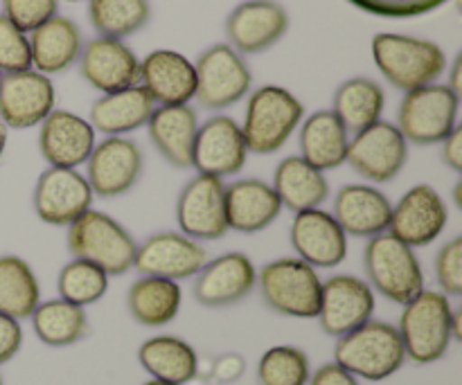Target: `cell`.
Returning <instances> with one entry per match:
<instances>
[{
	"label": "cell",
	"mask_w": 462,
	"mask_h": 385,
	"mask_svg": "<svg viewBox=\"0 0 462 385\" xmlns=\"http://www.w3.org/2000/svg\"><path fill=\"white\" fill-rule=\"evenodd\" d=\"M23 347V327L18 320L0 314V365L9 363Z\"/></svg>",
	"instance_id": "44"
},
{
	"label": "cell",
	"mask_w": 462,
	"mask_h": 385,
	"mask_svg": "<svg viewBox=\"0 0 462 385\" xmlns=\"http://www.w3.org/2000/svg\"><path fill=\"white\" fill-rule=\"evenodd\" d=\"M226 185L215 176L199 174L189 180L176 203V221L185 237L217 242L228 233L226 224Z\"/></svg>",
	"instance_id": "12"
},
{
	"label": "cell",
	"mask_w": 462,
	"mask_h": 385,
	"mask_svg": "<svg viewBox=\"0 0 462 385\" xmlns=\"http://www.w3.org/2000/svg\"><path fill=\"white\" fill-rule=\"evenodd\" d=\"M226 224L228 230L242 234H255L269 228L282 212L278 194L260 179L235 180L226 188Z\"/></svg>",
	"instance_id": "26"
},
{
	"label": "cell",
	"mask_w": 462,
	"mask_h": 385,
	"mask_svg": "<svg viewBox=\"0 0 462 385\" xmlns=\"http://www.w3.org/2000/svg\"><path fill=\"white\" fill-rule=\"evenodd\" d=\"M25 70H32L30 39L14 23L0 16V72L14 75Z\"/></svg>",
	"instance_id": "40"
},
{
	"label": "cell",
	"mask_w": 462,
	"mask_h": 385,
	"mask_svg": "<svg viewBox=\"0 0 462 385\" xmlns=\"http://www.w3.org/2000/svg\"><path fill=\"white\" fill-rule=\"evenodd\" d=\"M41 156L50 167L77 170L95 149V129L88 120L70 111H52L41 122Z\"/></svg>",
	"instance_id": "23"
},
{
	"label": "cell",
	"mask_w": 462,
	"mask_h": 385,
	"mask_svg": "<svg viewBox=\"0 0 462 385\" xmlns=\"http://www.w3.org/2000/svg\"><path fill=\"white\" fill-rule=\"evenodd\" d=\"M310 385H359V381L338 363H325L311 374Z\"/></svg>",
	"instance_id": "45"
},
{
	"label": "cell",
	"mask_w": 462,
	"mask_h": 385,
	"mask_svg": "<svg viewBox=\"0 0 462 385\" xmlns=\"http://www.w3.org/2000/svg\"><path fill=\"white\" fill-rule=\"evenodd\" d=\"M143 385H170V383H162V381H156V379H152V381L143 383Z\"/></svg>",
	"instance_id": "52"
},
{
	"label": "cell",
	"mask_w": 462,
	"mask_h": 385,
	"mask_svg": "<svg viewBox=\"0 0 462 385\" xmlns=\"http://www.w3.org/2000/svg\"><path fill=\"white\" fill-rule=\"evenodd\" d=\"M244 374V359L239 354H224L215 363V379L219 383H233Z\"/></svg>",
	"instance_id": "46"
},
{
	"label": "cell",
	"mask_w": 462,
	"mask_h": 385,
	"mask_svg": "<svg viewBox=\"0 0 462 385\" xmlns=\"http://www.w3.org/2000/svg\"><path fill=\"white\" fill-rule=\"evenodd\" d=\"M88 16L99 36L122 41L147 25L152 7L149 0H90Z\"/></svg>",
	"instance_id": "37"
},
{
	"label": "cell",
	"mask_w": 462,
	"mask_h": 385,
	"mask_svg": "<svg viewBox=\"0 0 462 385\" xmlns=\"http://www.w3.org/2000/svg\"><path fill=\"white\" fill-rule=\"evenodd\" d=\"M334 219L346 234L373 239L391 228L393 206L373 185H343L334 198Z\"/></svg>",
	"instance_id": "25"
},
{
	"label": "cell",
	"mask_w": 462,
	"mask_h": 385,
	"mask_svg": "<svg viewBox=\"0 0 462 385\" xmlns=\"http://www.w3.org/2000/svg\"><path fill=\"white\" fill-rule=\"evenodd\" d=\"M454 201H456V206H462V198H460V185L458 188H456V192H454Z\"/></svg>",
	"instance_id": "51"
},
{
	"label": "cell",
	"mask_w": 462,
	"mask_h": 385,
	"mask_svg": "<svg viewBox=\"0 0 462 385\" xmlns=\"http://www.w3.org/2000/svg\"><path fill=\"white\" fill-rule=\"evenodd\" d=\"M460 97L449 86H424L406 93L400 106V133L406 142L424 144L445 142L458 122Z\"/></svg>",
	"instance_id": "8"
},
{
	"label": "cell",
	"mask_w": 462,
	"mask_h": 385,
	"mask_svg": "<svg viewBox=\"0 0 462 385\" xmlns=\"http://www.w3.org/2000/svg\"><path fill=\"white\" fill-rule=\"evenodd\" d=\"M289 30V14L275 0H248L226 21L230 48L239 54H260L278 43Z\"/></svg>",
	"instance_id": "20"
},
{
	"label": "cell",
	"mask_w": 462,
	"mask_h": 385,
	"mask_svg": "<svg viewBox=\"0 0 462 385\" xmlns=\"http://www.w3.org/2000/svg\"><path fill=\"white\" fill-rule=\"evenodd\" d=\"M355 7L383 18H413L442 7L447 0H350Z\"/></svg>",
	"instance_id": "42"
},
{
	"label": "cell",
	"mask_w": 462,
	"mask_h": 385,
	"mask_svg": "<svg viewBox=\"0 0 462 385\" xmlns=\"http://www.w3.org/2000/svg\"><path fill=\"white\" fill-rule=\"evenodd\" d=\"M206 261V248L199 246L194 239L179 233H158L138 246L134 266L144 278L179 282L199 275Z\"/></svg>",
	"instance_id": "18"
},
{
	"label": "cell",
	"mask_w": 462,
	"mask_h": 385,
	"mask_svg": "<svg viewBox=\"0 0 462 385\" xmlns=\"http://www.w3.org/2000/svg\"><path fill=\"white\" fill-rule=\"evenodd\" d=\"M365 273L370 289L395 305H409L424 291V273L413 248L391 233L377 234L365 246Z\"/></svg>",
	"instance_id": "6"
},
{
	"label": "cell",
	"mask_w": 462,
	"mask_h": 385,
	"mask_svg": "<svg viewBox=\"0 0 462 385\" xmlns=\"http://www.w3.org/2000/svg\"><path fill=\"white\" fill-rule=\"evenodd\" d=\"M0 79H3V77H0Z\"/></svg>",
	"instance_id": "55"
},
{
	"label": "cell",
	"mask_w": 462,
	"mask_h": 385,
	"mask_svg": "<svg viewBox=\"0 0 462 385\" xmlns=\"http://www.w3.org/2000/svg\"><path fill=\"white\" fill-rule=\"evenodd\" d=\"M5 147H7V126H5L3 122H0V160H3Z\"/></svg>",
	"instance_id": "50"
},
{
	"label": "cell",
	"mask_w": 462,
	"mask_h": 385,
	"mask_svg": "<svg viewBox=\"0 0 462 385\" xmlns=\"http://www.w3.org/2000/svg\"><path fill=\"white\" fill-rule=\"evenodd\" d=\"M149 138L153 147L171 167L188 170L192 167L194 140H197L199 120L192 106H161L153 108L147 122Z\"/></svg>",
	"instance_id": "27"
},
{
	"label": "cell",
	"mask_w": 462,
	"mask_h": 385,
	"mask_svg": "<svg viewBox=\"0 0 462 385\" xmlns=\"http://www.w3.org/2000/svg\"><path fill=\"white\" fill-rule=\"evenodd\" d=\"M66 3H79V0H66Z\"/></svg>",
	"instance_id": "53"
},
{
	"label": "cell",
	"mask_w": 462,
	"mask_h": 385,
	"mask_svg": "<svg viewBox=\"0 0 462 385\" xmlns=\"http://www.w3.org/2000/svg\"><path fill=\"white\" fill-rule=\"evenodd\" d=\"M86 165H88L86 180L95 197L116 198L134 189V185L140 180L143 153L134 140L111 135L95 144Z\"/></svg>",
	"instance_id": "14"
},
{
	"label": "cell",
	"mask_w": 462,
	"mask_h": 385,
	"mask_svg": "<svg viewBox=\"0 0 462 385\" xmlns=\"http://www.w3.org/2000/svg\"><path fill=\"white\" fill-rule=\"evenodd\" d=\"M0 385H3V377H0Z\"/></svg>",
	"instance_id": "54"
},
{
	"label": "cell",
	"mask_w": 462,
	"mask_h": 385,
	"mask_svg": "<svg viewBox=\"0 0 462 385\" xmlns=\"http://www.w3.org/2000/svg\"><path fill=\"white\" fill-rule=\"evenodd\" d=\"M3 16L27 34L57 16L59 0H3Z\"/></svg>",
	"instance_id": "41"
},
{
	"label": "cell",
	"mask_w": 462,
	"mask_h": 385,
	"mask_svg": "<svg viewBox=\"0 0 462 385\" xmlns=\"http://www.w3.org/2000/svg\"><path fill=\"white\" fill-rule=\"evenodd\" d=\"M52 81L34 70L14 72L0 79V122L7 129H32L54 111Z\"/></svg>",
	"instance_id": "17"
},
{
	"label": "cell",
	"mask_w": 462,
	"mask_h": 385,
	"mask_svg": "<svg viewBox=\"0 0 462 385\" xmlns=\"http://www.w3.org/2000/svg\"><path fill=\"white\" fill-rule=\"evenodd\" d=\"M451 336L454 341H462V311H454L451 316Z\"/></svg>",
	"instance_id": "49"
},
{
	"label": "cell",
	"mask_w": 462,
	"mask_h": 385,
	"mask_svg": "<svg viewBox=\"0 0 462 385\" xmlns=\"http://www.w3.org/2000/svg\"><path fill=\"white\" fill-rule=\"evenodd\" d=\"M436 278L445 296H462V239L454 237L436 257Z\"/></svg>",
	"instance_id": "43"
},
{
	"label": "cell",
	"mask_w": 462,
	"mask_h": 385,
	"mask_svg": "<svg viewBox=\"0 0 462 385\" xmlns=\"http://www.w3.org/2000/svg\"><path fill=\"white\" fill-rule=\"evenodd\" d=\"M36 338L48 347H70L88 336V316L66 300L41 302L32 314Z\"/></svg>",
	"instance_id": "36"
},
{
	"label": "cell",
	"mask_w": 462,
	"mask_h": 385,
	"mask_svg": "<svg viewBox=\"0 0 462 385\" xmlns=\"http://www.w3.org/2000/svg\"><path fill=\"white\" fill-rule=\"evenodd\" d=\"M257 284V270L244 252H226L206 261L194 282V300L208 309L235 307L251 296Z\"/></svg>",
	"instance_id": "19"
},
{
	"label": "cell",
	"mask_w": 462,
	"mask_h": 385,
	"mask_svg": "<svg viewBox=\"0 0 462 385\" xmlns=\"http://www.w3.org/2000/svg\"><path fill=\"white\" fill-rule=\"evenodd\" d=\"M386 95L377 81L368 77H355L343 81L334 93V115L341 120L347 133H361L382 120Z\"/></svg>",
	"instance_id": "34"
},
{
	"label": "cell",
	"mask_w": 462,
	"mask_h": 385,
	"mask_svg": "<svg viewBox=\"0 0 462 385\" xmlns=\"http://www.w3.org/2000/svg\"><path fill=\"white\" fill-rule=\"evenodd\" d=\"M409 160V142L391 122H374L347 144L346 162L373 183H391Z\"/></svg>",
	"instance_id": "10"
},
{
	"label": "cell",
	"mask_w": 462,
	"mask_h": 385,
	"mask_svg": "<svg viewBox=\"0 0 462 385\" xmlns=\"http://www.w3.org/2000/svg\"><path fill=\"white\" fill-rule=\"evenodd\" d=\"M68 251L75 260L90 261L111 278L134 269L138 243L113 216L88 210L68 225Z\"/></svg>",
	"instance_id": "3"
},
{
	"label": "cell",
	"mask_w": 462,
	"mask_h": 385,
	"mask_svg": "<svg viewBox=\"0 0 462 385\" xmlns=\"http://www.w3.org/2000/svg\"><path fill=\"white\" fill-rule=\"evenodd\" d=\"M138 361L152 379L170 385H185L199 374V356L189 343L176 336H153L138 350Z\"/></svg>",
	"instance_id": "31"
},
{
	"label": "cell",
	"mask_w": 462,
	"mask_h": 385,
	"mask_svg": "<svg viewBox=\"0 0 462 385\" xmlns=\"http://www.w3.org/2000/svg\"><path fill=\"white\" fill-rule=\"evenodd\" d=\"M81 48L84 43L77 23L66 16H54L32 32V66L45 77L57 75L68 70L79 59Z\"/></svg>",
	"instance_id": "28"
},
{
	"label": "cell",
	"mask_w": 462,
	"mask_h": 385,
	"mask_svg": "<svg viewBox=\"0 0 462 385\" xmlns=\"http://www.w3.org/2000/svg\"><path fill=\"white\" fill-rule=\"evenodd\" d=\"M373 57L382 75L404 93L431 86L447 68V57L438 43L388 32L373 39Z\"/></svg>",
	"instance_id": "2"
},
{
	"label": "cell",
	"mask_w": 462,
	"mask_h": 385,
	"mask_svg": "<svg viewBox=\"0 0 462 385\" xmlns=\"http://www.w3.org/2000/svg\"><path fill=\"white\" fill-rule=\"evenodd\" d=\"M291 246L311 269H334L347 255V234L329 212H298L291 224Z\"/></svg>",
	"instance_id": "22"
},
{
	"label": "cell",
	"mask_w": 462,
	"mask_h": 385,
	"mask_svg": "<svg viewBox=\"0 0 462 385\" xmlns=\"http://www.w3.org/2000/svg\"><path fill=\"white\" fill-rule=\"evenodd\" d=\"M183 293L179 282L161 278H143L131 284L126 307L131 318L143 327H165L179 316Z\"/></svg>",
	"instance_id": "33"
},
{
	"label": "cell",
	"mask_w": 462,
	"mask_h": 385,
	"mask_svg": "<svg viewBox=\"0 0 462 385\" xmlns=\"http://www.w3.org/2000/svg\"><path fill=\"white\" fill-rule=\"evenodd\" d=\"M334 363L346 368L356 379L383 381L400 372L406 363L404 343L393 325L368 320L355 332L338 338L334 347Z\"/></svg>",
	"instance_id": "1"
},
{
	"label": "cell",
	"mask_w": 462,
	"mask_h": 385,
	"mask_svg": "<svg viewBox=\"0 0 462 385\" xmlns=\"http://www.w3.org/2000/svg\"><path fill=\"white\" fill-rule=\"evenodd\" d=\"M140 81L161 106H183L197 95L192 61L174 50H156L140 61Z\"/></svg>",
	"instance_id": "24"
},
{
	"label": "cell",
	"mask_w": 462,
	"mask_h": 385,
	"mask_svg": "<svg viewBox=\"0 0 462 385\" xmlns=\"http://www.w3.org/2000/svg\"><path fill=\"white\" fill-rule=\"evenodd\" d=\"M305 115V106L280 86H262L251 95L242 133L246 149L253 153H275L291 138Z\"/></svg>",
	"instance_id": "5"
},
{
	"label": "cell",
	"mask_w": 462,
	"mask_h": 385,
	"mask_svg": "<svg viewBox=\"0 0 462 385\" xmlns=\"http://www.w3.org/2000/svg\"><path fill=\"white\" fill-rule=\"evenodd\" d=\"M451 316L454 309L449 298L440 291H422L409 305H404L397 332L404 343L406 359L418 365L440 361L454 341Z\"/></svg>",
	"instance_id": "4"
},
{
	"label": "cell",
	"mask_w": 462,
	"mask_h": 385,
	"mask_svg": "<svg viewBox=\"0 0 462 385\" xmlns=\"http://www.w3.org/2000/svg\"><path fill=\"white\" fill-rule=\"evenodd\" d=\"M197 95L203 108L221 111L239 99L246 97L251 90L253 77L242 54L235 52L228 43H217L199 57L197 66Z\"/></svg>",
	"instance_id": "9"
},
{
	"label": "cell",
	"mask_w": 462,
	"mask_h": 385,
	"mask_svg": "<svg viewBox=\"0 0 462 385\" xmlns=\"http://www.w3.org/2000/svg\"><path fill=\"white\" fill-rule=\"evenodd\" d=\"M156 102L149 97L143 86H131V88L120 90L99 97L90 106V126L95 131H102L108 138L111 135L131 133L149 122Z\"/></svg>",
	"instance_id": "29"
},
{
	"label": "cell",
	"mask_w": 462,
	"mask_h": 385,
	"mask_svg": "<svg viewBox=\"0 0 462 385\" xmlns=\"http://www.w3.org/2000/svg\"><path fill=\"white\" fill-rule=\"evenodd\" d=\"M310 377V359L305 352L291 345L271 347L257 365L260 385H307Z\"/></svg>",
	"instance_id": "39"
},
{
	"label": "cell",
	"mask_w": 462,
	"mask_h": 385,
	"mask_svg": "<svg viewBox=\"0 0 462 385\" xmlns=\"http://www.w3.org/2000/svg\"><path fill=\"white\" fill-rule=\"evenodd\" d=\"M93 189L77 170L50 167L39 176L34 188V212L43 224L66 228L93 206Z\"/></svg>",
	"instance_id": "11"
},
{
	"label": "cell",
	"mask_w": 462,
	"mask_h": 385,
	"mask_svg": "<svg viewBox=\"0 0 462 385\" xmlns=\"http://www.w3.org/2000/svg\"><path fill=\"white\" fill-rule=\"evenodd\" d=\"M347 131L332 111H319L300 129V158L319 171L337 170L347 156Z\"/></svg>",
	"instance_id": "32"
},
{
	"label": "cell",
	"mask_w": 462,
	"mask_h": 385,
	"mask_svg": "<svg viewBox=\"0 0 462 385\" xmlns=\"http://www.w3.org/2000/svg\"><path fill=\"white\" fill-rule=\"evenodd\" d=\"M271 188L278 194L280 203L296 215L316 210L329 198V183L323 171L311 167L300 156H289L280 162Z\"/></svg>",
	"instance_id": "30"
},
{
	"label": "cell",
	"mask_w": 462,
	"mask_h": 385,
	"mask_svg": "<svg viewBox=\"0 0 462 385\" xmlns=\"http://www.w3.org/2000/svg\"><path fill=\"white\" fill-rule=\"evenodd\" d=\"M260 291L275 314L302 320L319 318L323 280L298 257H282L266 264L260 273Z\"/></svg>",
	"instance_id": "7"
},
{
	"label": "cell",
	"mask_w": 462,
	"mask_h": 385,
	"mask_svg": "<svg viewBox=\"0 0 462 385\" xmlns=\"http://www.w3.org/2000/svg\"><path fill=\"white\" fill-rule=\"evenodd\" d=\"M373 314L374 293L368 282L355 275H334L323 282L319 320L328 336H346L373 320Z\"/></svg>",
	"instance_id": "13"
},
{
	"label": "cell",
	"mask_w": 462,
	"mask_h": 385,
	"mask_svg": "<svg viewBox=\"0 0 462 385\" xmlns=\"http://www.w3.org/2000/svg\"><path fill=\"white\" fill-rule=\"evenodd\" d=\"M246 156L242 126L233 117L215 115L199 126L192 151V167H197L199 174L215 179L237 176L246 165Z\"/></svg>",
	"instance_id": "16"
},
{
	"label": "cell",
	"mask_w": 462,
	"mask_h": 385,
	"mask_svg": "<svg viewBox=\"0 0 462 385\" xmlns=\"http://www.w3.org/2000/svg\"><path fill=\"white\" fill-rule=\"evenodd\" d=\"M79 70L81 77L104 95L120 93L140 81V61L134 50L106 36H97L81 48Z\"/></svg>",
	"instance_id": "21"
},
{
	"label": "cell",
	"mask_w": 462,
	"mask_h": 385,
	"mask_svg": "<svg viewBox=\"0 0 462 385\" xmlns=\"http://www.w3.org/2000/svg\"><path fill=\"white\" fill-rule=\"evenodd\" d=\"M460 70H462V57L456 59L454 68H451V81H449L451 93H456L458 97H460Z\"/></svg>",
	"instance_id": "48"
},
{
	"label": "cell",
	"mask_w": 462,
	"mask_h": 385,
	"mask_svg": "<svg viewBox=\"0 0 462 385\" xmlns=\"http://www.w3.org/2000/svg\"><path fill=\"white\" fill-rule=\"evenodd\" d=\"M39 305L41 287L32 266L18 255H0V314L21 323Z\"/></svg>",
	"instance_id": "35"
},
{
	"label": "cell",
	"mask_w": 462,
	"mask_h": 385,
	"mask_svg": "<svg viewBox=\"0 0 462 385\" xmlns=\"http://www.w3.org/2000/svg\"><path fill=\"white\" fill-rule=\"evenodd\" d=\"M442 160L447 167H451L454 171H462V129L456 126L449 133V138L445 140V149H442Z\"/></svg>",
	"instance_id": "47"
},
{
	"label": "cell",
	"mask_w": 462,
	"mask_h": 385,
	"mask_svg": "<svg viewBox=\"0 0 462 385\" xmlns=\"http://www.w3.org/2000/svg\"><path fill=\"white\" fill-rule=\"evenodd\" d=\"M445 201L431 185H415L393 207L391 234L411 248H424L436 242L447 228Z\"/></svg>",
	"instance_id": "15"
},
{
	"label": "cell",
	"mask_w": 462,
	"mask_h": 385,
	"mask_svg": "<svg viewBox=\"0 0 462 385\" xmlns=\"http://www.w3.org/2000/svg\"><path fill=\"white\" fill-rule=\"evenodd\" d=\"M59 296L75 307H90L102 300L108 291V275L84 260H72L59 273Z\"/></svg>",
	"instance_id": "38"
}]
</instances>
